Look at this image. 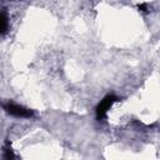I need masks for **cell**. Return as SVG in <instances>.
Returning <instances> with one entry per match:
<instances>
[{
    "instance_id": "6da1fadb",
    "label": "cell",
    "mask_w": 160,
    "mask_h": 160,
    "mask_svg": "<svg viewBox=\"0 0 160 160\" xmlns=\"http://www.w3.org/2000/svg\"><path fill=\"white\" fill-rule=\"evenodd\" d=\"M4 110L12 115V116H16V118H31L34 115V111L22 106V105H19V104H15V102H6L4 104Z\"/></svg>"
},
{
    "instance_id": "7a4b0ae2",
    "label": "cell",
    "mask_w": 160,
    "mask_h": 160,
    "mask_svg": "<svg viewBox=\"0 0 160 160\" xmlns=\"http://www.w3.org/2000/svg\"><path fill=\"white\" fill-rule=\"evenodd\" d=\"M119 99L115 95H106L96 106V119L98 120H102L106 118L108 111L110 110V108L118 101Z\"/></svg>"
},
{
    "instance_id": "3957f363",
    "label": "cell",
    "mask_w": 160,
    "mask_h": 160,
    "mask_svg": "<svg viewBox=\"0 0 160 160\" xmlns=\"http://www.w3.org/2000/svg\"><path fill=\"white\" fill-rule=\"evenodd\" d=\"M0 20H1V34H5L8 31V15L4 10L1 11Z\"/></svg>"
},
{
    "instance_id": "277c9868",
    "label": "cell",
    "mask_w": 160,
    "mask_h": 160,
    "mask_svg": "<svg viewBox=\"0 0 160 160\" xmlns=\"http://www.w3.org/2000/svg\"><path fill=\"white\" fill-rule=\"evenodd\" d=\"M4 160H15V155L11 149H5L4 152Z\"/></svg>"
}]
</instances>
